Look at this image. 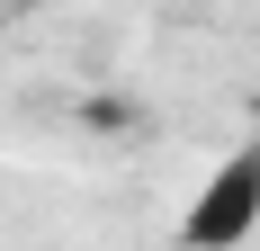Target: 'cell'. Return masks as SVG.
I'll return each mask as SVG.
<instances>
[{"label": "cell", "instance_id": "6da1fadb", "mask_svg": "<svg viewBox=\"0 0 260 251\" xmlns=\"http://www.w3.org/2000/svg\"><path fill=\"white\" fill-rule=\"evenodd\" d=\"M251 225H260V144H234L198 179V198L180 215V242L188 251H234V242H251Z\"/></svg>", "mask_w": 260, "mask_h": 251}]
</instances>
